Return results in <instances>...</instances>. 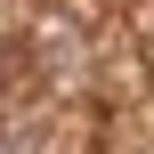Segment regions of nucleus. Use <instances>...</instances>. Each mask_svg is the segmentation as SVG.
<instances>
[]
</instances>
